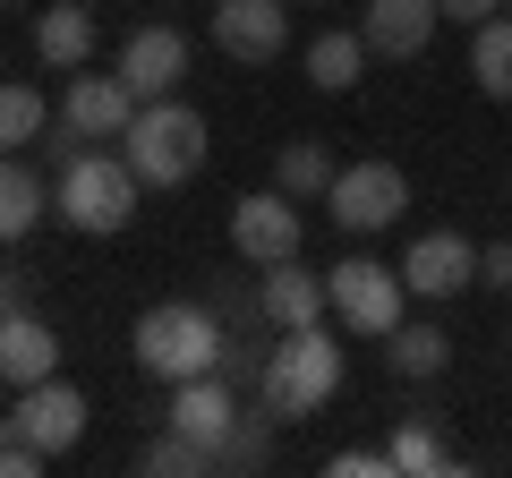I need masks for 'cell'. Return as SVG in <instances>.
<instances>
[{
	"mask_svg": "<svg viewBox=\"0 0 512 478\" xmlns=\"http://www.w3.org/2000/svg\"><path fill=\"white\" fill-rule=\"evenodd\" d=\"M43 461H52V453H35L26 436H0V478H35Z\"/></svg>",
	"mask_w": 512,
	"mask_h": 478,
	"instance_id": "83f0119b",
	"label": "cell"
},
{
	"mask_svg": "<svg viewBox=\"0 0 512 478\" xmlns=\"http://www.w3.org/2000/svg\"><path fill=\"white\" fill-rule=\"evenodd\" d=\"M384 342H393V350H384V359H393V376H444V359H453V342H444L436 325H410V316L384 333Z\"/></svg>",
	"mask_w": 512,
	"mask_h": 478,
	"instance_id": "603a6c76",
	"label": "cell"
},
{
	"mask_svg": "<svg viewBox=\"0 0 512 478\" xmlns=\"http://www.w3.org/2000/svg\"><path fill=\"white\" fill-rule=\"evenodd\" d=\"M231 248L248 265L299 257V197H291V188H256V197H239L231 205Z\"/></svg>",
	"mask_w": 512,
	"mask_h": 478,
	"instance_id": "30bf717a",
	"label": "cell"
},
{
	"mask_svg": "<svg viewBox=\"0 0 512 478\" xmlns=\"http://www.w3.org/2000/svg\"><path fill=\"white\" fill-rule=\"evenodd\" d=\"M120 154L146 188H188L205 171V111H188L180 94H154V103H137Z\"/></svg>",
	"mask_w": 512,
	"mask_h": 478,
	"instance_id": "3957f363",
	"label": "cell"
},
{
	"mask_svg": "<svg viewBox=\"0 0 512 478\" xmlns=\"http://www.w3.org/2000/svg\"><path fill=\"white\" fill-rule=\"evenodd\" d=\"M436 9H444V26H487L504 0H436Z\"/></svg>",
	"mask_w": 512,
	"mask_h": 478,
	"instance_id": "f546056e",
	"label": "cell"
},
{
	"mask_svg": "<svg viewBox=\"0 0 512 478\" xmlns=\"http://www.w3.org/2000/svg\"><path fill=\"white\" fill-rule=\"evenodd\" d=\"M367 60H376V52H367V35H350V26H325V35L308 43V60H299V69H308V86H316V94H350V86L367 77Z\"/></svg>",
	"mask_w": 512,
	"mask_h": 478,
	"instance_id": "ac0fdd59",
	"label": "cell"
},
{
	"mask_svg": "<svg viewBox=\"0 0 512 478\" xmlns=\"http://www.w3.org/2000/svg\"><path fill=\"white\" fill-rule=\"evenodd\" d=\"M43 120H52V111H43V94H35V86H18V77H0V154L35 146Z\"/></svg>",
	"mask_w": 512,
	"mask_h": 478,
	"instance_id": "d4e9b609",
	"label": "cell"
},
{
	"mask_svg": "<svg viewBox=\"0 0 512 478\" xmlns=\"http://www.w3.org/2000/svg\"><path fill=\"white\" fill-rule=\"evenodd\" d=\"M478 282H487V291H512V239L478 248Z\"/></svg>",
	"mask_w": 512,
	"mask_h": 478,
	"instance_id": "f1b7e54d",
	"label": "cell"
},
{
	"mask_svg": "<svg viewBox=\"0 0 512 478\" xmlns=\"http://www.w3.org/2000/svg\"><path fill=\"white\" fill-rule=\"evenodd\" d=\"M333 171H342V163H333L325 137H291V146L274 154V188H291V197H325Z\"/></svg>",
	"mask_w": 512,
	"mask_h": 478,
	"instance_id": "44dd1931",
	"label": "cell"
},
{
	"mask_svg": "<svg viewBox=\"0 0 512 478\" xmlns=\"http://www.w3.org/2000/svg\"><path fill=\"white\" fill-rule=\"evenodd\" d=\"M470 77H478V94L512 103V18L504 9H495L487 26H470Z\"/></svg>",
	"mask_w": 512,
	"mask_h": 478,
	"instance_id": "ffe728a7",
	"label": "cell"
},
{
	"mask_svg": "<svg viewBox=\"0 0 512 478\" xmlns=\"http://www.w3.org/2000/svg\"><path fill=\"white\" fill-rule=\"evenodd\" d=\"M60 120H69L86 146H120L128 120H137V86H128L120 69L94 77V69H69V86H60Z\"/></svg>",
	"mask_w": 512,
	"mask_h": 478,
	"instance_id": "ba28073f",
	"label": "cell"
},
{
	"mask_svg": "<svg viewBox=\"0 0 512 478\" xmlns=\"http://www.w3.org/2000/svg\"><path fill=\"white\" fill-rule=\"evenodd\" d=\"M325 470H333V478H393V453H367V444H350V453H333Z\"/></svg>",
	"mask_w": 512,
	"mask_h": 478,
	"instance_id": "4316f807",
	"label": "cell"
},
{
	"mask_svg": "<svg viewBox=\"0 0 512 478\" xmlns=\"http://www.w3.org/2000/svg\"><path fill=\"white\" fill-rule=\"evenodd\" d=\"M137 470H146V478H205V470H214V453H205L197 436H180V427H163V436L137 444Z\"/></svg>",
	"mask_w": 512,
	"mask_h": 478,
	"instance_id": "7402d4cb",
	"label": "cell"
},
{
	"mask_svg": "<svg viewBox=\"0 0 512 478\" xmlns=\"http://www.w3.org/2000/svg\"><path fill=\"white\" fill-rule=\"evenodd\" d=\"M171 427H180V436H197L205 453L222 461V444H231V427H239V402H231V385H222V368L171 385Z\"/></svg>",
	"mask_w": 512,
	"mask_h": 478,
	"instance_id": "9a60e30c",
	"label": "cell"
},
{
	"mask_svg": "<svg viewBox=\"0 0 512 478\" xmlns=\"http://www.w3.org/2000/svg\"><path fill=\"white\" fill-rule=\"evenodd\" d=\"M325 299H333V325H342V333H359V342H384V333L402 325V308H410V282H402V265L342 257V265L325 274Z\"/></svg>",
	"mask_w": 512,
	"mask_h": 478,
	"instance_id": "5b68a950",
	"label": "cell"
},
{
	"mask_svg": "<svg viewBox=\"0 0 512 478\" xmlns=\"http://www.w3.org/2000/svg\"><path fill=\"white\" fill-rule=\"evenodd\" d=\"M325 214L342 222L350 239H359V231H393V222L410 214L402 163H342V171H333V188H325Z\"/></svg>",
	"mask_w": 512,
	"mask_h": 478,
	"instance_id": "8992f818",
	"label": "cell"
},
{
	"mask_svg": "<svg viewBox=\"0 0 512 478\" xmlns=\"http://www.w3.org/2000/svg\"><path fill=\"white\" fill-rule=\"evenodd\" d=\"M43 376H60V333L35 308L0 316V385L18 393V385H43Z\"/></svg>",
	"mask_w": 512,
	"mask_h": 478,
	"instance_id": "2e32d148",
	"label": "cell"
},
{
	"mask_svg": "<svg viewBox=\"0 0 512 478\" xmlns=\"http://www.w3.org/2000/svg\"><path fill=\"white\" fill-rule=\"evenodd\" d=\"M214 52L239 69H265V60L291 52V0H222L214 9Z\"/></svg>",
	"mask_w": 512,
	"mask_h": 478,
	"instance_id": "9c48e42d",
	"label": "cell"
},
{
	"mask_svg": "<svg viewBox=\"0 0 512 478\" xmlns=\"http://www.w3.org/2000/svg\"><path fill=\"white\" fill-rule=\"evenodd\" d=\"M35 52H43V69H86V60H94V9H86V0L43 9V18H35Z\"/></svg>",
	"mask_w": 512,
	"mask_h": 478,
	"instance_id": "d6986e66",
	"label": "cell"
},
{
	"mask_svg": "<svg viewBox=\"0 0 512 478\" xmlns=\"http://www.w3.org/2000/svg\"><path fill=\"white\" fill-rule=\"evenodd\" d=\"M43 214H52V188H43L35 171L18 163V154H0V248L35 239V231H43Z\"/></svg>",
	"mask_w": 512,
	"mask_h": 478,
	"instance_id": "e0dca14e",
	"label": "cell"
},
{
	"mask_svg": "<svg viewBox=\"0 0 512 478\" xmlns=\"http://www.w3.org/2000/svg\"><path fill=\"white\" fill-rule=\"evenodd\" d=\"M504 18H512V0H504Z\"/></svg>",
	"mask_w": 512,
	"mask_h": 478,
	"instance_id": "836d02e7",
	"label": "cell"
},
{
	"mask_svg": "<svg viewBox=\"0 0 512 478\" xmlns=\"http://www.w3.org/2000/svg\"><path fill=\"white\" fill-rule=\"evenodd\" d=\"M0 9H26V0H0Z\"/></svg>",
	"mask_w": 512,
	"mask_h": 478,
	"instance_id": "1f68e13d",
	"label": "cell"
},
{
	"mask_svg": "<svg viewBox=\"0 0 512 478\" xmlns=\"http://www.w3.org/2000/svg\"><path fill=\"white\" fill-rule=\"evenodd\" d=\"M402 282H410V299H461V291H478V248L461 231H419L402 257Z\"/></svg>",
	"mask_w": 512,
	"mask_h": 478,
	"instance_id": "8fae6325",
	"label": "cell"
},
{
	"mask_svg": "<svg viewBox=\"0 0 512 478\" xmlns=\"http://www.w3.org/2000/svg\"><path fill=\"white\" fill-rule=\"evenodd\" d=\"M0 436H26L35 453H69L77 436H86V393L69 385V376H43V385H18V410L0 419Z\"/></svg>",
	"mask_w": 512,
	"mask_h": 478,
	"instance_id": "52a82bcc",
	"label": "cell"
},
{
	"mask_svg": "<svg viewBox=\"0 0 512 478\" xmlns=\"http://www.w3.org/2000/svg\"><path fill=\"white\" fill-rule=\"evenodd\" d=\"M137 197H146V180L128 171V154H86V146H77L69 163H60L52 214L69 222V231H86V239H111V231H128Z\"/></svg>",
	"mask_w": 512,
	"mask_h": 478,
	"instance_id": "277c9868",
	"label": "cell"
},
{
	"mask_svg": "<svg viewBox=\"0 0 512 478\" xmlns=\"http://www.w3.org/2000/svg\"><path fill=\"white\" fill-rule=\"evenodd\" d=\"M256 385H265V410H274L282 427H299L308 410H325L333 393H342V333L333 325H291Z\"/></svg>",
	"mask_w": 512,
	"mask_h": 478,
	"instance_id": "7a4b0ae2",
	"label": "cell"
},
{
	"mask_svg": "<svg viewBox=\"0 0 512 478\" xmlns=\"http://www.w3.org/2000/svg\"><path fill=\"white\" fill-rule=\"evenodd\" d=\"M120 77L137 86V103L180 94V77H188V35H180V26H137V35L120 43Z\"/></svg>",
	"mask_w": 512,
	"mask_h": 478,
	"instance_id": "4fadbf2b",
	"label": "cell"
},
{
	"mask_svg": "<svg viewBox=\"0 0 512 478\" xmlns=\"http://www.w3.org/2000/svg\"><path fill=\"white\" fill-rule=\"evenodd\" d=\"M436 26H444L436 0H367L359 9V35H367L376 60H419L427 43H436Z\"/></svg>",
	"mask_w": 512,
	"mask_h": 478,
	"instance_id": "7c38bea8",
	"label": "cell"
},
{
	"mask_svg": "<svg viewBox=\"0 0 512 478\" xmlns=\"http://www.w3.org/2000/svg\"><path fill=\"white\" fill-rule=\"evenodd\" d=\"M128 350H137V368L163 376V385L214 376L222 359H231V342H222L214 308H197V299H163V308H146V316H137V333H128Z\"/></svg>",
	"mask_w": 512,
	"mask_h": 478,
	"instance_id": "6da1fadb",
	"label": "cell"
},
{
	"mask_svg": "<svg viewBox=\"0 0 512 478\" xmlns=\"http://www.w3.org/2000/svg\"><path fill=\"white\" fill-rule=\"evenodd\" d=\"M26 308V282H9V274H0V316H18Z\"/></svg>",
	"mask_w": 512,
	"mask_h": 478,
	"instance_id": "4dcf8cb0",
	"label": "cell"
},
{
	"mask_svg": "<svg viewBox=\"0 0 512 478\" xmlns=\"http://www.w3.org/2000/svg\"><path fill=\"white\" fill-rule=\"evenodd\" d=\"M393 478H419V470H453V453H444V436H436V419H393Z\"/></svg>",
	"mask_w": 512,
	"mask_h": 478,
	"instance_id": "cb8c5ba5",
	"label": "cell"
},
{
	"mask_svg": "<svg viewBox=\"0 0 512 478\" xmlns=\"http://www.w3.org/2000/svg\"><path fill=\"white\" fill-rule=\"evenodd\" d=\"M299 9H316V0H299Z\"/></svg>",
	"mask_w": 512,
	"mask_h": 478,
	"instance_id": "d6a6232c",
	"label": "cell"
},
{
	"mask_svg": "<svg viewBox=\"0 0 512 478\" xmlns=\"http://www.w3.org/2000/svg\"><path fill=\"white\" fill-rule=\"evenodd\" d=\"M256 316L265 325H325L333 316V299H325V274H308L299 257H282V265H265V282H256Z\"/></svg>",
	"mask_w": 512,
	"mask_h": 478,
	"instance_id": "5bb4252c",
	"label": "cell"
},
{
	"mask_svg": "<svg viewBox=\"0 0 512 478\" xmlns=\"http://www.w3.org/2000/svg\"><path fill=\"white\" fill-rule=\"evenodd\" d=\"M265 427H282L274 410H265V419H239V427H231V444H222V461H214V470H265V453H274V444H265Z\"/></svg>",
	"mask_w": 512,
	"mask_h": 478,
	"instance_id": "484cf974",
	"label": "cell"
}]
</instances>
